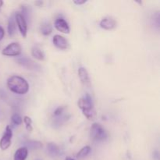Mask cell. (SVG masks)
Returning a JSON list of instances; mask_svg holds the SVG:
<instances>
[{"mask_svg":"<svg viewBox=\"0 0 160 160\" xmlns=\"http://www.w3.org/2000/svg\"><path fill=\"white\" fill-rule=\"evenodd\" d=\"M55 28L60 32L64 34H69L70 33V27L68 23L64 19L58 18L55 21Z\"/></svg>","mask_w":160,"mask_h":160,"instance_id":"8","label":"cell"},{"mask_svg":"<svg viewBox=\"0 0 160 160\" xmlns=\"http://www.w3.org/2000/svg\"><path fill=\"white\" fill-rule=\"evenodd\" d=\"M65 160H75V159H72V158H70V157H67V158H66Z\"/></svg>","mask_w":160,"mask_h":160,"instance_id":"24","label":"cell"},{"mask_svg":"<svg viewBox=\"0 0 160 160\" xmlns=\"http://www.w3.org/2000/svg\"><path fill=\"white\" fill-rule=\"evenodd\" d=\"M31 54L35 59H38V60L42 61L45 59V54L38 46L33 47L32 49H31Z\"/></svg>","mask_w":160,"mask_h":160,"instance_id":"12","label":"cell"},{"mask_svg":"<svg viewBox=\"0 0 160 160\" xmlns=\"http://www.w3.org/2000/svg\"><path fill=\"white\" fill-rule=\"evenodd\" d=\"M23 122H24L25 125H26L27 130H28L29 132L32 131L33 128H32V120H31V119L29 117H28V116H25V117H23Z\"/></svg>","mask_w":160,"mask_h":160,"instance_id":"18","label":"cell"},{"mask_svg":"<svg viewBox=\"0 0 160 160\" xmlns=\"http://www.w3.org/2000/svg\"><path fill=\"white\" fill-rule=\"evenodd\" d=\"M12 122L14 123L15 125H20L21 124L22 122H23V120H22L21 117H20L19 114H13V115L12 116Z\"/></svg>","mask_w":160,"mask_h":160,"instance_id":"19","label":"cell"},{"mask_svg":"<svg viewBox=\"0 0 160 160\" xmlns=\"http://www.w3.org/2000/svg\"><path fill=\"white\" fill-rule=\"evenodd\" d=\"M78 107L82 110L83 114L89 120H94L96 117V112L94 107L92 98L87 95L86 96L81 98L78 100Z\"/></svg>","mask_w":160,"mask_h":160,"instance_id":"2","label":"cell"},{"mask_svg":"<svg viewBox=\"0 0 160 160\" xmlns=\"http://www.w3.org/2000/svg\"><path fill=\"white\" fill-rule=\"evenodd\" d=\"M16 21H17V26H18L20 32L23 38H26L27 32H28V25H27L25 17L22 14L17 13L16 15Z\"/></svg>","mask_w":160,"mask_h":160,"instance_id":"6","label":"cell"},{"mask_svg":"<svg viewBox=\"0 0 160 160\" xmlns=\"http://www.w3.org/2000/svg\"><path fill=\"white\" fill-rule=\"evenodd\" d=\"M7 86L12 92L24 95L29 90V84L24 78L20 76H12L8 79Z\"/></svg>","mask_w":160,"mask_h":160,"instance_id":"1","label":"cell"},{"mask_svg":"<svg viewBox=\"0 0 160 160\" xmlns=\"http://www.w3.org/2000/svg\"><path fill=\"white\" fill-rule=\"evenodd\" d=\"M4 35H5L4 29L2 28V27L0 26V41L2 40V38H4Z\"/></svg>","mask_w":160,"mask_h":160,"instance_id":"22","label":"cell"},{"mask_svg":"<svg viewBox=\"0 0 160 160\" xmlns=\"http://www.w3.org/2000/svg\"><path fill=\"white\" fill-rule=\"evenodd\" d=\"M90 152H91V147L90 146L84 147V148H81V149L80 150L79 152L77 154V157L79 158V159H82V158L86 157V156H87L90 153Z\"/></svg>","mask_w":160,"mask_h":160,"instance_id":"16","label":"cell"},{"mask_svg":"<svg viewBox=\"0 0 160 160\" xmlns=\"http://www.w3.org/2000/svg\"><path fill=\"white\" fill-rule=\"evenodd\" d=\"M100 27L105 30H112L117 27V21L110 17H105L100 22Z\"/></svg>","mask_w":160,"mask_h":160,"instance_id":"9","label":"cell"},{"mask_svg":"<svg viewBox=\"0 0 160 160\" xmlns=\"http://www.w3.org/2000/svg\"><path fill=\"white\" fill-rule=\"evenodd\" d=\"M52 42L54 44L56 48H59V49H67L68 48V42L67 39L62 36L59 35V34H56L52 38Z\"/></svg>","mask_w":160,"mask_h":160,"instance_id":"7","label":"cell"},{"mask_svg":"<svg viewBox=\"0 0 160 160\" xmlns=\"http://www.w3.org/2000/svg\"><path fill=\"white\" fill-rule=\"evenodd\" d=\"M37 160H40V159H37Z\"/></svg>","mask_w":160,"mask_h":160,"instance_id":"26","label":"cell"},{"mask_svg":"<svg viewBox=\"0 0 160 160\" xmlns=\"http://www.w3.org/2000/svg\"><path fill=\"white\" fill-rule=\"evenodd\" d=\"M86 0H83V1H73V2L77 5H81V4H84V3L86 2Z\"/></svg>","mask_w":160,"mask_h":160,"instance_id":"23","label":"cell"},{"mask_svg":"<svg viewBox=\"0 0 160 160\" xmlns=\"http://www.w3.org/2000/svg\"><path fill=\"white\" fill-rule=\"evenodd\" d=\"M12 132L11 130L10 127L7 126L5 131L4 134L2 135V138L0 140V148L3 151L9 148V147L11 145V141H12Z\"/></svg>","mask_w":160,"mask_h":160,"instance_id":"5","label":"cell"},{"mask_svg":"<svg viewBox=\"0 0 160 160\" xmlns=\"http://www.w3.org/2000/svg\"><path fill=\"white\" fill-rule=\"evenodd\" d=\"M40 30L42 34H44V35H48L52 31V26L48 23H44L41 26Z\"/></svg>","mask_w":160,"mask_h":160,"instance_id":"14","label":"cell"},{"mask_svg":"<svg viewBox=\"0 0 160 160\" xmlns=\"http://www.w3.org/2000/svg\"><path fill=\"white\" fill-rule=\"evenodd\" d=\"M90 136L94 141H104L107 138V133L98 123H94L90 130Z\"/></svg>","mask_w":160,"mask_h":160,"instance_id":"3","label":"cell"},{"mask_svg":"<svg viewBox=\"0 0 160 160\" xmlns=\"http://www.w3.org/2000/svg\"><path fill=\"white\" fill-rule=\"evenodd\" d=\"M48 152L52 156H57L60 154V149L59 147L54 143H48L47 145Z\"/></svg>","mask_w":160,"mask_h":160,"instance_id":"13","label":"cell"},{"mask_svg":"<svg viewBox=\"0 0 160 160\" xmlns=\"http://www.w3.org/2000/svg\"><path fill=\"white\" fill-rule=\"evenodd\" d=\"M17 62H18V63H20V65L23 66V67H28V68H31V67L33 66V62H31L30 59L24 57L17 59Z\"/></svg>","mask_w":160,"mask_h":160,"instance_id":"17","label":"cell"},{"mask_svg":"<svg viewBox=\"0 0 160 160\" xmlns=\"http://www.w3.org/2000/svg\"><path fill=\"white\" fill-rule=\"evenodd\" d=\"M21 46L17 42H12L6 47L2 54L6 56H17L21 53Z\"/></svg>","mask_w":160,"mask_h":160,"instance_id":"4","label":"cell"},{"mask_svg":"<svg viewBox=\"0 0 160 160\" xmlns=\"http://www.w3.org/2000/svg\"><path fill=\"white\" fill-rule=\"evenodd\" d=\"M63 110H64V107H62V106H61V107L57 108V109L55 110L54 115L56 116V117H58V116L62 115V113L63 112Z\"/></svg>","mask_w":160,"mask_h":160,"instance_id":"21","label":"cell"},{"mask_svg":"<svg viewBox=\"0 0 160 160\" xmlns=\"http://www.w3.org/2000/svg\"><path fill=\"white\" fill-rule=\"evenodd\" d=\"M28 149L26 147H21L16 151L14 154V160H25L28 157Z\"/></svg>","mask_w":160,"mask_h":160,"instance_id":"11","label":"cell"},{"mask_svg":"<svg viewBox=\"0 0 160 160\" xmlns=\"http://www.w3.org/2000/svg\"><path fill=\"white\" fill-rule=\"evenodd\" d=\"M2 5H3V2L2 1V0H0V8H1L2 6Z\"/></svg>","mask_w":160,"mask_h":160,"instance_id":"25","label":"cell"},{"mask_svg":"<svg viewBox=\"0 0 160 160\" xmlns=\"http://www.w3.org/2000/svg\"><path fill=\"white\" fill-rule=\"evenodd\" d=\"M78 76H79L80 80L84 85L88 86L90 84V78H89L88 73L85 68L80 67L79 70H78Z\"/></svg>","mask_w":160,"mask_h":160,"instance_id":"10","label":"cell"},{"mask_svg":"<svg viewBox=\"0 0 160 160\" xmlns=\"http://www.w3.org/2000/svg\"><path fill=\"white\" fill-rule=\"evenodd\" d=\"M8 32L10 36L14 35V34L16 33V24L12 17H10L8 21Z\"/></svg>","mask_w":160,"mask_h":160,"instance_id":"15","label":"cell"},{"mask_svg":"<svg viewBox=\"0 0 160 160\" xmlns=\"http://www.w3.org/2000/svg\"><path fill=\"white\" fill-rule=\"evenodd\" d=\"M28 145H29L30 148H33V149H34V148H39L42 146V144L41 143V142H34V141H33V142H29Z\"/></svg>","mask_w":160,"mask_h":160,"instance_id":"20","label":"cell"}]
</instances>
